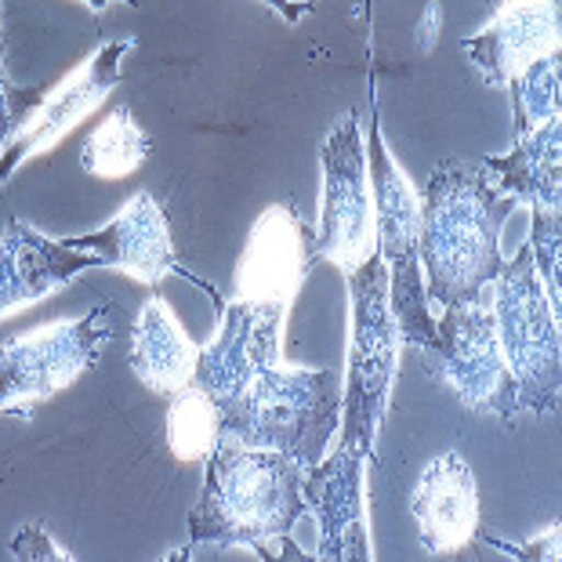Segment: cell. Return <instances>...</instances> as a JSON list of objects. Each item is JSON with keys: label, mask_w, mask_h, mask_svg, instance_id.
I'll return each instance as SVG.
<instances>
[{"label": "cell", "mask_w": 562, "mask_h": 562, "mask_svg": "<svg viewBox=\"0 0 562 562\" xmlns=\"http://www.w3.org/2000/svg\"><path fill=\"white\" fill-rule=\"evenodd\" d=\"M203 464L207 475L178 559H189L196 548H250L266 559L297 555L294 548L286 552V541L305 516V469L291 453L218 442Z\"/></svg>", "instance_id": "obj_1"}, {"label": "cell", "mask_w": 562, "mask_h": 562, "mask_svg": "<svg viewBox=\"0 0 562 562\" xmlns=\"http://www.w3.org/2000/svg\"><path fill=\"white\" fill-rule=\"evenodd\" d=\"M422 200V272L428 302L461 305L483 291L505 269L501 225L516 211V200L490 182L480 164L447 160L432 167Z\"/></svg>", "instance_id": "obj_2"}, {"label": "cell", "mask_w": 562, "mask_h": 562, "mask_svg": "<svg viewBox=\"0 0 562 562\" xmlns=\"http://www.w3.org/2000/svg\"><path fill=\"white\" fill-rule=\"evenodd\" d=\"M218 403L222 442L280 450L308 469L341 425V381L327 367H272Z\"/></svg>", "instance_id": "obj_3"}, {"label": "cell", "mask_w": 562, "mask_h": 562, "mask_svg": "<svg viewBox=\"0 0 562 562\" xmlns=\"http://www.w3.org/2000/svg\"><path fill=\"white\" fill-rule=\"evenodd\" d=\"M352 305L349 334V378L341 389V442L360 450L370 464H378V436L389 417L392 381L400 367V327L389 305V272L385 261L370 255L360 269L345 272Z\"/></svg>", "instance_id": "obj_4"}, {"label": "cell", "mask_w": 562, "mask_h": 562, "mask_svg": "<svg viewBox=\"0 0 562 562\" xmlns=\"http://www.w3.org/2000/svg\"><path fill=\"white\" fill-rule=\"evenodd\" d=\"M367 178L370 196H374V229H378V258L385 261L389 272V305L396 316L403 345L428 352L436 345V319L432 302L425 294V272H422V200L414 186L406 182L400 164L392 160L385 146V131L378 116V94H370V142H367Z\"/></svg>", "instance_id": "obj_5"}, {"label": "cell", "mask_w": 562, "mask_h": 562, "mask_svg": "<svg viewBox=\"0 0 562 562\" xmlns=\"http://www.w3.org/2000/svg\"><path fill=\"white\" fill-rule=\"evenodd\" d=\"M490 286H494L490 313L497 323L505 363L516 378L522 414H555L562 396L559 313L537 280L530 247L522 244Z\"/></svg>", "instance_id": "obj_6"}, {"label": "cell", "mask_w": 562, "mask_h": 562, "mask_svg": "<svg viewBox=\"0 0 562 562\" xmlns=\"http://www.w3.org/2000/svg\"><path fill=\"white\" fill-rule=\"evenodd\" d=\"M422 356L428 374L447 381L469 411L494 414L501 422H516L522 414L516 378L497 341L494 313L480 297L447 305V313L436 323V345Z\"/></svg>", "instance_id": "obj_7"}, {"label": "cell", "mask_w": 562, "mask_h": 562, "mask_svg": "<svg viewBox=\"0 0 562 562\" xmlns=\"http://www.w3.org/2000/svg\"><path fill=\"white\" fill-rule=\"evenodd\" d=\"M323 171V211L316 229V255L334 261L341 272L360 269L378 255L374 196L367 178V142L360 131V113L349 110L330 127L319 146Z\"/></svg>", "instance_id": "obj_8"}, {"label": "cell", "mask_w": 562, "mask_h": 562, "mask_svg": "<svg viewBox=\"0 0 562 562\" xmlns=\"http://www.w3.org/2000/svg\"><path fill=\"white\" fill-rule=\"evenodd\" d=\"M113 305H94L83 319L47 323L0 345V411L37 403L94 370L113 338Z\"/></svg>", "instance_id": "obj_9"}, {"label": "cell", "mask_w": 562, "mask_h": 562, "mask_svg": "<svg viewBox=\"0 0 562 562\" xmlns=\"http://www.w3.org/2000/svg\"><path fill=\"white\" fill-rule=\"evenodd\" d=\"M286 313L291 305L283 302H244V297L222 302V327L207 349H200L193 389L207 392L211 400H225L240 392L250 378H258L261 370L280 367V334Z\"/></svg>", "instance_id": "obj_10"}, {"label": "cell", "mask_w": 562, "mask_h": 562, "mask_svg": "<svg viewBox=\"0 0 562 562\" xmlns=\"http://www.w3.org/2000/svg\"><path fill=\"white\" fill-rule=\"evenodd\" d=\"M316 258V233L305 225L294 203H272L250 225L233 294L244 302L294 305V294L302 291Z\"/></svg>", "instance_id": "obj_11"}, {"label": "cell", "mask_w": 562, "mask_h": 562, "mask_svg": "<svg viewBox=\"0 0 562 562\" xmlns=\"http://www.w3.org/2000/svg\"><path fill=\"white\" fill-rule=\"evenodd\" d=\"M63 244L74 247V250H83V255H91L99 266L121 269V272H127V277H135L149 286H157L167 272H178V277H186L189 283H196L200 291H207L214 305H222V294L214 291L203 277L189 272L182 261H178L175 244H171V229H167V214L149 193L131 196L124 203V211L116 214L113 222H105L99 233L69 236V240H63Z\"/></svg>", "instance_id": "obj_12"}, {"label": "cell", "mask_w": 562, "mask_h": 562, "mask_svg": "<svg viewBox=\"0 0 562 562\" xmlns=\"http://www.w3.org/2000/svg\"><path fill=\"white\" fill-rule=\"evenodd\" d=\"M367 469L370 461L360 450L338 447L330 458L308 464L302 475L305 512L319 522V559L323 562H370V530H367Z\"/></svg>", "instance_id": "obj_13"}, {"label": "cell", "mask_w": 562, "mask_h": 562, "mask_svg": "<svg viewBox=\"0 0 562 562\" xmlns=\"http://www.w3.org/2000/svg\"><path fill=\"white\" fill-rule=\"evenodd\" d=\"M131 52H135V37L102 44L99 52H94L91 58H83L74 74H69L52 94H47V102L41 105V113H37V124L22 131V135L11 142L4 153H0V186L15 175L19 164H26V160L37 157V153L58 146V142H63L69 131L83 121V116L99 110L105 94L121 83L124 58Z\"/></svg>", "instance_id": "obj_14"}, {"label": "cell", "mask_w": 562, "mask_h": 562, "mask_svg": "<svg viewBox=\"0 0 562 562\" xmlns=\"http://www.w3.org/2000/svg\"><path fill=\"white\" fill-rule=\"evenodd\" d=\"M411 512L417 519L425 555L453 559L464 555L483 533L480 522V490L469 461L458 450H447L442 458L425 464L422 480L411 494Z\"/></svg>", "instance_id": "obj_15"}, {"label": "cell", "mask_w": 562, "mask_h": 562, "mask_svg": "<svg viewBox=\"0 0 562 562\" xmlns=\"http://www.w3.org/2000/svg\"><path fill=\"white\" fill-rule=\"evenodd\" d=\"M562 0H501L483 33L461 41V52L490 88L522 74L537 58L559 52Z\"/></svg>", "instance_id": "obj_16"}, {"label": "cell", "mask_w": 562, "mask_h": 562, "mask_svg": "<svg viewBox=\"0 0 562 562\" xmlns=\"http://www.w3.org/2000/svg\"><path fill=\"white\" fill-rule=\"evenodd\" d=\"M88 269H99L91 255L47 240L33 225L11 218L0 233V316L63 291Z\"/></svg>", "instance_id": "obj_17"}, {"label": "cell", "mask_w": 562, "mask_h": 562, "mask_svg": "<svg viewBox=\"0 0 562 562\" xmlns=\"http://www.w3.org/2000/svg\"><path fill=\"white\" fill-rule=\"evenodd\" d=\"M131 370L146 389L157 396H175L193 385V370L200 360V349L189 341L182 323L167 308L160 294H153L138 308L135 327H131Z\"/></svg>", "instance_id": "obj_18"}, {"label": "cell", "mask_w": 562, "mask_h": 562, "mask_svg": "<svg viewBox=\"0 0 562 562\" xmlns=\"http://www.w3.org/2000/svg\"><path fill=\"white\" fill-rule=\"evenodd\" d=\"M480 167L501 193L533 214H562V121L516 138L508 157H490Z\"/></svg>", "instance_id": "obj_19"}, {"label": "cell", "mask_w": 562, "mask_h": 562, "mask_svg": "<svg viewBox=\"0 0 562 562\" xmlns=\"http://www.w3.org/2000/svg\"><path fill=\"white\" fill-rule=\"evenodd\" d=\"M153 157V138L135 124L127 105L113 110L88 135L80 149V167L94 178H127Z\"/></svg>", "instance_id": "obj_20"}, {"label": "cell", "mask_w": 562, "mask_h": 562, "mask_svg": "<svg viewBox=\"0 0 562 562\" xmlns=\"http://www.w3.org/2000/svg\"><path fill=\"white\" fill-rule=\"evenodd\" d=\"M164 436L178 461H186V464L207 461L214 447L222 442L218 403L193 385L175 392L171 406H167V417H164Z\"/></svg>", "instance_id": "obj_21"}, {"label": "cell", "mask_w": 562, "mask_h": 562, "mask_svg": "<svg viewBox=\"0 0 562 562\" xmlns=\"http://www.w3.org/2000/svg\"><path fill=\"white\" fill-rule=\"evenodd\" d=\"M562 55L552 52L537 58L512 77L505 88L512 94V138L533 135L548 121H559V99H562Z\"/></svg>", "instance_id": "obj_22"}, {"label": "cell", "mask_w": 562, "mask_h": 562, "mask_svg": "<svg viewBox=\"0 0 562 562\" xmlns=\"http://www.w3.org/2000/svg\"><path fill=\"white\" fill-rule=\"evenodd\" d=\"M47 88H19L8 77L4 66V4H0V153L26 131L30 116L41 113V105L47 102Z\"/></svg>", "instance_id": "obj_23"}, {"label": "cell", "mask_w": 562, "mask_h": 562, "mask_svg": "<svg viewBox=\"0 0 562 562\" xmlns=\"http://www.w3.org/2000/svg\"><path fill=\"white\" fill-rule=\"evenodd\" d=\"M11 552H15V559H69L63 548L47 537L44 526H26V530L15 537Z\"/></svg>", "instance_id": "obj_24"}, {"label": "cell", "mask_w": 562, "mask_h": 562, "mask_svg": "<svg viewBox=\"0 0 562 562\" xmlns=\"http://www.w3.org/2000/svg\"><path fill=\"white\" fill-rule=\"evenodd\" d=\"M494 548H505L516 559H559V522H552V530H544L533 544H505V541H490Z\"/></svg>", "instance_id": "obj_25"}, {"label": "cell", "mask_w": 562, "mask_h": 562, "mask_svg": "<svg viewBox=\"0 0 562 562\" xmlns=\"http://www.w3.org/2000/svg\"><path fill=\"white\" fill-rule=\"evenodd\" d=\"M261 4H269V8L277 11L280 19H286V22H297L302 15H308V11H316V8H319V0H305V4H286V0H261Z\"/></svg>", "instance_id": "obj_26"}, {"label": "cell", "mask_w": 562, "mask_h": 562, "mask_svg": "<svg viewBox=\"0 0 562 562\" xmlns=\"http://www.w3.org/2000/svg\"><path fill=\"white\" fill-rule=\"evenodd\" d=\"M83 4H88L91 11H102L105 4H110V0H83ZM121 4H131V8H135V4H138V0H121Z\"/></svg>", "instance_id": "obj_27"}, {"label": "cell", "mask_w": 562, "mask_h": 562, "mask_svg": "<svg viewBox=\"0 0 562 562\" xmlns=\"http://www.w3.org/2000/svg\"><path fill=\"white\" fill-rule=\"evenodd\" d=\"M486 4H490V8H497V4H501V0H486Z\"/></svg>", "instance_id": "obj_28"}, {"label": "cell", "mask_w": 562, "mask_h": 562, "mask_svg": "<svg viewBox=\"0 0 562 562\" xmlns=\"http://www.w3.org/2000/svg\"><path fill=\"white\" fill-rule=\"evenodd\" d=\"M363 8H367V19H370V0H363Z\"/></svg>", "instance_id": "obj_29"}]
</instances>
